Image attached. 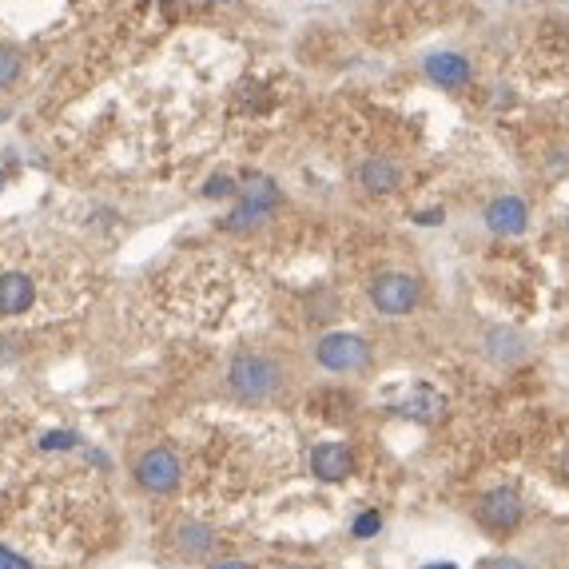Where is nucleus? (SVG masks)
Returning a JSON list of instances; mask_svg holds the SVG:
<instances>
[{
    "instance_id": "nucleus-1",
    "label": "nucleus",
    "mask_w": 569,
    "mask_h": 569,
    "mask_svg": "<svg viewBox=\"0 0 569 569\" xmlns=\"http://www.w3.org/2000/svg\"><path fill=\"white\" fill-rule=\"evenodd\" d=\"M227 390L239 402H271L287 390V367L275 355L263 351H243L227 367Z\"/></svg>"
},
{
    "instance_id": "nucleus-2",
    "label": "nucleus",
    "mask_w": 569,
    "mask_h": 569,
    "mask_svg": "<svg viewBox=\"0 0 569 569\" xmlns=\"http://www.w3.org/2000/svg\"><path fill=\"white\" fill-rule=\"evenodd\" d=\"M315 359L319 367L335 371V375H355V371H367L371 367V343L363 335H327L319 347H315Z\"/></svg>"
},
{
    "instance_id": "nucleus-3",
    "label": "nucleus",
    "mask_w": 569,
    "mask_h": 569,
    "mask_svg": "<svg viewBox=\"0 0 569 569\" xmlns=\"http://www.w3.org/2000/svg\"><path fill=\"white\" fill-rule=\"evenodd\" d=\"M418 299H422V287H418L414 275L390 271V275H379V279L371 283V303L379 307V315H390V319L410 315V311L418 307Z\"/></svg>"
},
{
    "instance_id": "nucleus-4",
    "label": "nucleus",
    "mask_w": 569,
    "mask_h": 569,
    "mask_svg": "<svg viewBox=\"0 0 569 569\" xmlns=\"http://www.w3.org/2000/svg\"><path fill=\"white\" fill-rule=\"evenodd\" d=\"M180 478H184V466H180L172 446H156L136 462V482L148 494H172L180 486Z\"/></svg>"
},
{
    "instance_id": "nucleus-5",
    "label": "nucleus",
    "mask_w": 569,
    "mask_h": 569,
    "mask_svg": "<svg viewBox=\"0 0 569 569\" xmlns=\"http://www.w3.org/2000/svg\"><path fill=\"white\" fill-rule=\"evenodd\" d=\"M474 514H478V522H482L486 530L510 534V530H518V522H522V498H518L514 490L498 486V490H486V494L478 498Z\"/></svg>"
},
{
    "instance_id": "nucleus-6",
    "label": "nucleus",
    "mask_w": 569,
    "mask_h": 569,
    "mask_svg": "<svg viewBox=\"0 0 569 569\" xmlns=\"http://www.w3.org/2000/svg\"><path fill=\"white\" fill-rule=\"evenodd\" d=\"M311 474L319 482H347L355 474V454L343 442H319L311 450Z\"/></svg>"
},
{
    "instance_id": "nucleus-7",
    "label": "nucleus",
    "mask_w": 569,
    "mask_h": 569,
    "mask_svg": "<svg viewBox=\"0 0 569 569\" xmlns=\"http://www.w3.org/2000/svg\"><path fill=\"white\" fill-rule=\"evenodd\" d=\"M486 227L494 235H522L530 227V207L518 195H498L486 203Z\"/></svg>"
},
{
    "instance_id": "nucleus-8",
    "label": "nucleus",
    "mask_w": 569,
    "mask_h": 569,
    "mask_svg": "<svg viewBox=\"0 0 569 569\" xmlns=\"http://www.w3.org/2000/svg\"><path fill=\"white\" fill-rule=\"evenodd\" d=\"M398 414H406V418H414V422H438V418L446 414V398H442V390H434L430 382H414V386L406 390V398L398 402Z\"/></svg>"
},
{
    "instance_id": "nucleus-9",
    "label": "nucleus",
    "mask_w": 569,
    "mask_h": 569,
    "mask_svg": "<svg viewBox=\"0 0 569 569\" xmlns=\"http://www.w3.org/2000/svg\"><path fill=\"white\" fill-rule=\"evenodd\" d=\"M32 299H36V283H32V275H24V271H4L0 275V315H24L28 307H32Z\"/></svg>"
},
{
    "instance_id": "nucleus-10",
    "label": "nucleus",
    "mask_w": 569,
    "mask_h": 569,
    "mask_svg": "<svg viewBox=\"0 0 569 569\" xmlns=\"http://www.w3.org/2000/svg\"><path fill=\"white\" fill-rule=\"evenodd\" d=\"M426 76L434 84H442V88H462L470 80V60L458 56V52H434L426 60Z\"/></svg>"
},
{
    "instance_id": "nucleus-11",
    "label": "nucleus",
    "mask_w": 569,
    "mask_h": 569,
    "mask_svg": "<svg viewBox=\"0 0 569 569\" xmlns=\"http://www.w3.org/2000/svg\"><path fill=\"white\" fill-rule=\"evenodd\" d=\"M359 184L371 191V195H390V191H398V184H402V172L390 160L375 156V160H367L359 168Z\"/></svg>"
},
{
    "instance_id": "nucleus-12",
    "label": "nucleus",
    "mask_w": 569,
    "mask_h": 569,
    "mask_svg": "<svg viewBox=\"0 0 569 569\" xmlns=\"http://www.w3.org/2000/svg\"><path fill=\"white\" fill-rule=\"evenodd\" d=\"M215 542H219V534L211 526H203V522H184L176 530V546H180L184 558H207L215 550Z\"/></svg>"
},
{
    "instance_id": "nucleus-13",
    "label": "nucleus",
    "mask_w": 569,
    "mask_h": 569,
    "mask_svg": "<svg viewBox=\"0 0 569 569\" xmlns=\"http://www.w3.org/2000/svg\"><path fill=\"white\" fill-rule=\"evenodd\" d=\"M486 351H490L494 363H518V359L526 355V343H522V335H514V331H494V335L486 339Z\"/></svg>"
},
{
    "instance_id": "nucleus-14",
    "label": "nucleus",
    "mask_w": 569,
    "mask_h": 569,
    "mask_svg": "<svg viewBox=\"0 0 569 569\" xmlns=\"http://www.w3.org/2000/svg\"><path fill=\"white\" fill-rule=\"evenodd\" d=\"M267 215H271L267 207H259V203L243 199V203H239V207H235V211L223 219V227H227V231H247V227H259Z\"/></svg>"
},
{
    "instance_id": "nucleus-15",
    "label": "nucleus",
    "mask_w": 569,
    "mask_h": 569,
    "mask_svg": "<svg viewBox=\"0 0 569 569\" xmlns=\"http://www.w3.org/2000/svg\"><path fill=\"white\" fill-rule=\"evenodd\" d=\"M243 199H251V203H259V207L275 211V207H279V188H275L271 180L255 176V180H247V188H243Z\"/></svg>"
},
{
    "instance_id": "nucleus-16",
    "label": "nucleus",
    "mask_w": 569,
    "mask_h": 569,
    "mask_svg": "<svg viewBox=\"0 0 569 569\" xmlns=\"http://www.w3.org/2000/svg\"><path fill=\"white\" fill-rule=\"evenodd\" d=\"M379 530H382V514H379V510H367V514H359V518H355V526H351V534H355L359 542L375 538Z\"/></svg>"
},
{
    "instance_id": "nucleus-17",
    "label": "nucleus",
    "mask_w": 569,
    "mask_h": 569,
    "mask_svg": "<svg viewBox=\"0 0 569 569\" xmlns=\"http://www.w3.org/2000/svg\"><path fill=\"white\" fill-rule=\"evenodd\" d=\"M76 442H80V438H76L72 430H52V434H44V438H40V446H44V450H72Z\"/></svg>"
},
{
    "instance_id": "nucleus-18",
    "label": "nucleus",
    "mask_w": 569,
    "mask_h": 569,
    "mask_svg": "<svg viewBox=\"0 0 569 569\" xmlns=\"http://www.w3.org/2000/svg\"><path fill=\"white\" fill-rule=\"evenodd\" d=\"M16 72H20V60H16V52L0 48V88H4V84H12V80H16Z\"/></svg>"
},
{
    "instance_id": "nucleus-19",
    "label": "nucleus",
    "mask_w": 569,
    "mask_h": 569,
    "mask_svg": "<svg viewBox=\"0 0 569 569\" xmlns=\"http://www.w3.org/2000/svg\"><path fill=\"white\" fill-rule=\"evenodd\" d=\"M482 569H538V566H530L522 558H490V562H482Z\"/></svg>"
},
{
    "instance_id": "nucleus-20",
    "label": "nucleus",
    "mask_w": 569,
    "mask_h": 569,
    "mask_svg": "<svg viewBox=\"0 0 569 569\" xmlns=\"http://www.w3.org/2000/svg\"><path fill=\"white\" fill-rule=\"evenodd\" d=\"M231 191H235V184H231L227 176H219V180H211V184L203 188V195H211V199H215V195H231Z\"/></svg>"
},
{
    "instance_id": "nucleus-21",
    "label": "nucleus",
    "mask_w": 569,
    "mask_h": 569,
    "mask_svg": "<svg viewBox=\"0 0 569 569\" xmlns=\"http://www.w3.org/2000/svg\"><path fill=\"white\" fill-rule=\"evenodd\" d=\"M0 569H32V566H28L24 558H16L12 550H4V546H0Z\"/></svg>"
},
{
    "instance_id": "nucleus-22",
    "label": "nucleus",
    "mask_w": 569,
    "mask_h": 569,
    "mask_svg": "<svg viewBox=\"0 0 569 569\" xmlns=\"http://www.w3.org/2000/svg\"><path fill=\"white\" fill-rule=\"evenodd\" d=\"M207 569H251L247 562H239V558H219V562H211Z\"/></svg>"
},
{
    "instance_id": "nucleus-23",
    "label": "nucleus",
    "mask_w": 569,
    "mask_h": 569,
    "mask_svg": "<svg viewBox=\"0 0 569 569\" xmlns=\"http://www.w3.org/2000/svg\"><path fill=\"white\" fill-rule=\"evenodd\" d=\"M418 223H426V227H430V223H442V211H438V207H434V211H422Z\"/></svg>"
},
{
    "instance_id": "nucleus-24",
    "label": "nucleus",
    "mask_w": 569,
    "mask_h": 569,
    "mask_svg": "<svg viewBox=\"0 0 569 569\" xmlns=\"http://www.w3.org/2000/svg\"><path fill=\"white\" fill-rule=\"evenodd\" d=\"M426 569H454V566H450V562H442V566H438V562H434V566H426Z\"/></svg>"
},
{
    "instance_id": "nucleus-25",
    "label": "nucleus",
    "mask_w": 569,
    "mask_h": 569,
    "mask_svg": "<svg viewBox=\"0 0 569 569\" xmlns=\"http://www.w3.org/2000/svg\"><path fill=\"white\" fill-rule=\"evenodd\" d=\"M275 569H311V566H275Z\"/></svg>"
},
{
    "instance_id": "nucleus-26",
    "label": "nucleus",
    "mask_w": 569,
    "mask_h": 569,
    "mask_svg": "<svg viewBox=\"0 0 569 569\" xmlns=\"http://www.w3.org/2000/svg\"><path fill=\"white\" fill-rule=\"evenodd\" d=\"M562 470H566V478H569V454H566V462H562Z\"/></svg>"
}]
</instances>
